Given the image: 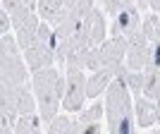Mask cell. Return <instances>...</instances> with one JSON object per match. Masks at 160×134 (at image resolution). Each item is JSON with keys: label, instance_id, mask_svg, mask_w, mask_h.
<instances>
[{"label": "cell", "instance_id": "cell-1", "mask_svg": "<svg viewBox=\"0 0 160 134\" xmlns=\"http://www.w3.org/2000/svg\"><path fill=\"white\" fill-rule=\"evenodd\" d=\"M31 91L36 98V106H38V115L46 125L60 110L62 91H65V74L55 65L41 67L36 72H31Z\"/></svg>", "mask_w": 160, "mask_h": 134}, {"label": "cell", "instance_id": "cell-2", "mask_svg": "<svg viewBox=\"0 0 160 134\" xmlns=\"http://www.w3.org/2000/svg\"><path fill=\"white\" fill-rule=\"evenodd\" d=\"M105 120L108 132L112 134H132L134 132V96L127 84L120 77H112V81L105 89Z\"/></svg>", "mask_w": 160, "mask_h": 134}, {"label": "cell", "instance_id": "cell-3", "mask_svg": "<svg viewBox=\"0 0 160 134\" xmlns=\"http://www.w3.org/2000/svg\"><path fill=\"white\" fill-rule=\"evenodd\" d=\"M22 48L14 36H0V84H29L31 72L19 53Z\"/></svg>", "mask_w": 160, "mask_h": 134}, {"label": "cell", "instance_id": "cell-4", "mask_svg": "<svg viewBox=\"0 0 160 134\" xmlns=\"http://www.w3.org/2000/svg\"><path fill=\"white\" fill-rule=\"evenodd\" d=\"M24 62H27L29 72L55 65V31L50 24H46V22L38 24L33 41L24 48Z\"/></svg>", "mask_w": 160, "mask_h": 134}, {"label": "cell", "instance_id": "cell-5", "mask_svg": "<svg viewBox=\"0 0 160 134\" xmlns=\"http://www.w3.org/2000/svg\"><path fill=\"white\" fill-rule=\"evenodd\" d=\"M86 74L84 70L65 67V91H62V103L60 108L69 115H77L86 106Z\"/></svg>", "mask_w": 160, "mask_h": 134}, {"label": "cell", "instance_id": "cell-6", "mask_svg": "<svg viewBox=\"0 0 160 134\" xmlns=\"http://www.w3.org/2000/svg\"><path fill=\"white\" fill-rule=\"evenodd\" d=\"M148 55H151V41L139 31L127 36V53H124V65L129 70H143L148 65Z\"/></svg>", "mask_w": 160, "mask_h": 134}, {"label": "cell", "instance_id": "cell-7", "mask_svg": "<svg viewBox=\"0 0 160 134\" xmlns=\"http://www.w3.org/2000/svg\"><path fill=\"white\" fill-rule=\"evenodd\" d=\"M141 29V12L136 5H127L117 14H112V24H110V36H132L134 31Z\"/></svg>", "mask_w": 160, "mask_h": 134}, {"label": "cell", "instance_id": "cell-8", "mask_svg": "<svg viewBox=\"0 0 160 134\" xmlns=\"http://www.w3.org/2000/svg\"><path fill=\"white\" fill-rule=\"evenodd\" d=\"M134 120H136V127L141 129H151L160 125V103L146 98L143 94H136L134 96Z\"/></svg>", "mask_w": 160, "mask_h": 134}, {"label": "cell", "instance_id": "cell-9", "mask_svg": "<svg viewBox=\"0 0 160 134\" xmlns=\"http://www.w3.org/2000/svg\"><path fill=\"white\" fill-rule=\"evenodd\" d=\"M79 31L86 36V41L91 43V46H100V43L108 39V24H105L103 12L96 10V7H91V10L86 12V17L81 19Z\"/></svg>", "mask_w": 160, "mask_h": 134}, {"label": "cell", "instance_id": "cell-10", "mask_svg": "<svg viewBox=\"0 0 160 134\" xmlns=\"http://www.w3.org/2000/svg\"><path fill=\"white\" fill-rule=\"evenodd\" d=\"M103 67H117L124 62V53H127V39L124 36H110L98 46Z\"/></svg>", "mask_w": 160, "mask_h": 134}, {"label": "cell", "instance_id": "cell-11", "mask_svg": "<svg viewBox=\"0 0 160 134\" xmlns=\"http://www.w3.org/2000/svg\"><path fill=\"white\" fill-rule=\"evenodd\" d=\"M22 84H0V117L12 127L17 120V96H19Z\"/></svg>", "mask_w": 160, "mask_h": 134}, {"label": "cell", "instance_id": "cell-12", "mask_svg": "<svg viewBox=\"0 0 160 134\" xmlns=\"http://www.w3.org/2000/svg\"><path fill=\"white\" fill-rule=\"evenodd\" d=\"M91 43L86 41V36L81 31H77L69 41V50H67V58H65V65L62 67H74V70H84V60H86V53L91 50Z\"/></svg>", "mask_w": 160, "mask_h": 134}, {"label": "cell", "instance_id": "cell-13", "mask_svg": "<svg viewBox=\"0 0 160 134\" xmlns=\"http://www.w3.org/2000/svg\"><path fill=\"white\" fill-rule=\"evenodd\" d=\"M115 77V67H100V70H96V72H91L86 77V98H98V96L105 94L108 84L112 81Z\"/></svg>", "mask_w": 160, "mask_h": 134}, {"label": "cell", "instance_id": "cell-14", "mask_svg": "<svg viewBox=\"0 0 160 134\" xmlns=\"http://www.w3.org/2000/svg\"><path fill=\"white\" fill-rule=\"evenodd\" d=\"M36 14H38L46 24H50V27L55 29L62 19H65L67 7L60 5L58 0H36Z\"/></svg>", "mask_w": 160, "mask_h": 134}, {"label": "cell", "instance_id": "cell-15", "mask_svg": "<svg viewBox=\"0 0 160 134\" xmlns=\"http://www.w3.org/2000/svg\"><path fill=\"white\" fill-rule=\"evenodd\" d=\"M0 5L7 10L10 19H12V27L36 12V0H0Z\"/></svg>", "mask_w": 160, "mask_h": 134}, {"label": "cell", "instance_id": "cell-16", "mask_svg": "<svg viewBox=\"0 0 160 134\" xmlns=\"http://www.w3.org/2000/svg\"><path fill=\"white\" fill-rule=\"evenodd\" d=\"M38 14L33 12V14H29L27 19H22L19 24H14V39H17V43H19V48L24 50V48L29 46L33 41V36H36V29H38Z\"/></svg>", "mask_w": 160, "mask_h": 134}, {"label": "cell", "instance_id": "cell-17", "mask_svg": "<svg viewBox=\"0 0 160 134\" xmlns=\"http://www.w3.org/2000/svg\"><path fill=\"white\" fill-rule=\"evenodd\" d=\"M141 94L146 98L160 103V67L155 65H146L143 67V89Z\"/></svg>", "mask_w": 160, "mask_h": 134}, {"label": "cell", "instance_id": "cell-18", "mask_svg": "<svg viewBox=\"0 0 160 134\" xmlns=\"http://www.w3.org/2000/svg\"><path fill=\"white\" fill-rule=\"evenodd\" d=\"M43 129V120L38 113H27V115H17V120L12 122V132L17 134H38Z\"/></svg>", "mask_w": 160, "mask_h": 134}, {"label": "cell", "instance_id": "cell-19", "mask_svg": "<svg viewBox=\"0 0 160 134\" xmlns=\"http://www.w3.org/2000/svg\"><path fill=\"white\" fill-rule=\"evenodd\" d=\"M105 117V103H100L98 98H93V103H88V106H84L77 113V122H79V132L84 125H91V122H100Z\"/></svg>", "mask_w": 160, "mask_h": 134}, {"label": "cell", "instance_id": "cell-20", "mask_svg": "<svg viewBox=\"0 0 160 134\" xmlns=\"http://www.w3.org/2000/svg\"><path fill=\"white\" fill-rule=\"evenodd\" d=\"M46 129L50 134H62V132L77 134L79 132V122H77V117H69V113L67 115H55L50 122H46Z\"/></svg>", "mask_w": 160, "mask_h": 134}, {"label": "cell", "instance_id": "cell-21", "mask_svg": "<svg viewBox=\"0 0 160 134\" xmlns=\"http://www.w3.org/2000/svg\"><path fill=\"white\" fill-rule=\"evenodd\" d=\"M100 67H103V60H100V50H98V46H93V48L86 53L84 70H88V72H96V70H100Z\"/></svg>", "mask_w": 160, "mask_h": 134}, {"label": "cell", "instance_id": "cell-22", "mask_svg": "<svg viewBox=\"0 0 160 134\" xmlns=\"http://www.w3.org/2000/svg\"><path fill=\"white\" fill-rule=\"evenodd\" d=\"M98 3H100L103 7H105V10H108L110 14H117L120 10H124L127 5H134L136 0H98Z\"/></svg>", "mask_w": 160, "mask_h": 134}, {"label": "cell", "instance_id": "cell-23", "mask_svg": "<svg viewBox=\"0 0 160 134\" xmlns=\"http://www.w3.org/2000/svg\"><path fill=\"white\" fill-rule=\"evenodd\" d=\"M10 29H12V19H10L7 10L0 5V36H2V34H10Z\"/></svg>", "mask_w": 160, "mask_h": 134}, {"label": "cell", "instance_id": "cell-24", "mask_svg": "<svg viewBox=\"0 0 160 134\" xmlns=\"http://www.w3.org/2000/svg\"><path fill=\"white\" fill-rule=\"evenodd\" d=\"M134 5L139 7V10H151V12L160 14V0H136Z\"/></svg>", "mask_w": 160, "mask_h": 134}, {"label": "cell", "instance_id": "cell-25", "mask_svg": "<svg viewBox=\"0 0 160 134\" xmlns=\"http://www.w3.org/2000/svg\"><path fill=\"white\" fill-rule=\"evenodd\" d=\"M81 132H86V134H98V132H103V127H100L98 122H91V125H84V127H81Z\"/></svg>", "mask_w": 160, "mask_h": 134}, {"label": "cell", "instance_id": "cell-26", "mask_svg": "<svg viewBox=\"0 0 160 134\" xmlns=\"http://www.w3.org/2000/svg\"><path fill=\"white\" fill-rule=\"evenodd\" d=\"M5 132H12V127H10V125H7L2 117H0V134H5Z\"/></svg>", "mask_w": 160, "mask_h": 134}, {"label": "cell", "instance_id": "cell-27", "mask_svg": "<svg viewBox=\"0 0 160 134\" xmlns=\"http://www.w3.org/2000/svg\"><path fill=\"white\" fill-rule=\"evenodd\" d=\"M58 3H60V5H65V7H72L77 0H58Z\"/></svg>", "mask_w": 160, "mask_h": 134}]
</instances>
